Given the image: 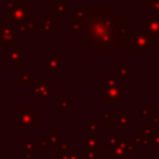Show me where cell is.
Listing matches in <instances>:
<instances>
[{
	"mask_svg": "<svg viewBox=\"0 0 159 159\" xmlns=\"http://www.w3.org/2000/svg\"><path fill=\"white\" fill-rule=\"evenodd\" d=\"M72 20L81 29L75 39L91 56H117L122 51L118 29L124 19L112 5H72Z\"/></svg>",
	"mask_w": 159,
	"mask_h": 159,
	"instance_id": "obj_1",
	"label": "cell"
},
{
	"mask_svg": "<svg viewBox=\"0 0 159 159\" xmlns=\"http://www.w3.org/2000/svg\"><path fill=\"white\" fill-rule=\"evenodd\" d=\"M117 72H107L101 80V99L106 102L108 107H117L120 101L124 99V86L119 83Z\"/></svg>",
	"mask_w": 159,
	"mask_h": 159,
	"instance_id": "obj_2",
	"label": "cell"
},
{
	"mask_svg": "<svg viewBox=\"0 0 159 159\" xmlns=\"http://www.w3.org/2000/svg\"><path fill=\"white\" fill-rule=\"evenodd\" d=\"M34 21V11L29 9L22 0H5V10H4V20L2 22L16 27V25L22 22H32Z\"/></svg>",
	"mask_w": 159,
	"mask_h": 159,
	"instance_id": "obj_3",
	"label": "cell"
},
{
	"mask_svg": "<svg viewBox=\"0 0 159 159\" xmlns=\"http://www.w3.org/2000/svg\"><path fill=\"white\" fill-rule=\"evenodd\" d=\"M127 45L135 56H145L147 52L153 48L152 39L147 36L139 26L134 27V31L129 32L127 37Z\"/></svg>",
	"mask_w": 159,
	"mask_h": 159,
	"instance_id": "obj_4",
	"label": "cell"
},
{
	"mask_svg": "<svg viewBox=\"0 0 159 159\" xmlns=\"http://www.w3.org/2000/svg\"><path fill=\"white\" fill-rule=\"evenodd\" d=\"M16 128L32 130L39 128V113L34 109L32 106L16 107Z\"/></svg>",
	"mask_w": 159,
	"mask_h": 159,
	"instance_id": "obj_5",
	"label": "cell"
},
{
	"mask_svg": "<svg viewBox=\"0 0 159 159\" xmlns=\"http://www.w3.org/2000/svg\"><path fill=\"white\" fill-rule=\"evenodd\" d=\"M139 27L143 30V32L153 39H159V16L157 15H149L143 21H140Z\"/></svg>",
	"mask_w": 159,
	"mask_h": 159,
	"instance_id": "obj_6",
	"label": "cell"
},
{
	"mask_svg": "<svg viewBox=\"0 0 159 159\" xmlns=\"http://www.w3.org/2000/svg\"><path fill=\"white\" fill-rule=\"evenodd\" d=\"M16 27L9 26L1 21L0 25V45H10V47H16Z\"/></svg>",
	"mask_w": 159,
	"mask_h": 159,
	"instance_id": "obj_7",
	"label": "cell"
},
{
	"mask_svg": "<svg viewBox=\"0 0 159 159\" xmlns=\"http://www.w3.org/2000/svg\"><path fill=\"white\" fill-rule=\"evenodd\" d=\"M43 72L50 73V72H56L61 73L62 72V57L61 55H45L43 56Z\"/></svg>",
	"mask_w": 159,
	"mask_h": 159,
	"instance_id": "obj_8",
	"label": "cell"
},
{
	"mask_svg": "<svg viewBox=\"0 0 159 159\" xmlns=\"http://www.w3.org/2000/svg\"><path fill=\"white\" fill-rule=\"evenodd\" d=\"M4 60L10 63L12 68H21L22 67V52L17 47H10L4 52Z\"/></svg>",
	"mask_w": 159,
	"mask_h": 159,
	"instance_id": "obj_9",
	"label": "cell"
},
{
	"mask_svg": "<svg viewBox=\"0 0 159 159\" xmlns=\"http://www.w3.org/2000/svg\"><path fill=\"white\" fill-rule=\"evenodd\" d=\"M56 15H46L40 21V34H55L56 32Z\"/></svg>",
	"mask_w": 159,
	"mask_h": 159,
	"instance_id": "obj_10",
	"label": "cell"
},
{
	"mask_svg": "<svg viewBox=\"0 0 159 159\" xmlns=\"http://www.w3.org/2000/svg\"><path fill=\"white\" fill-rule=\"evenodd\" d=\"M50 9L56 14V16H67L68 0H50Z\"/></svg>",
	"mask_w": 159,
	"mask_h": 159,
	"instance_id": "obj_11",
	"label": "cell"
},
{
	"mask_svg": "<svg viewBox=\"0 0 159 159\" xmlns=\"http://www.w3.org/2000/svg\"><path fill=\"white\" fill-rule=\"evenodd\" d=\"M133 123H135V118L130 117L128 112H118L116 117V124L118 129H128Z\"/></svg>",
	"mask_w": 159,
	"mask_h": 159,
	"instance_id": "obj_12",
	"label": "cell"
},
{
	"mask_svg": "<svg viewBox=\"0 0 159 159\" xmlns=\"http://www.w3.org/2000/svg\"><path fill=\"white\" fill-rule=\"evenodd\" d=\"M50 89H52L51 88V80L50 78H40L37 81V83H35L32 87V94L39 97L40 94H42Z\"/></svg>",
	"mask_w": 159,
	"mask_h": 159,
	"instance_id": "obj_13",
	"label": "cell"
},
{
	"mask_svg": "<svg viewBox=\"0 0 159 159\" xmlns=\"http://www.w3.org/2000/svg\"><path fill=\"white\" fill-rule=\"evenodd\" d=\"M72 147H73L72 140L63 142L61 145L56 147V159H63L66 155L71 154L72 153Z\"/></svg>",
	"mask_w": 159,
	"mask_h": 159,
	"instance_id": "obj_14",
	"label": "cell"
},
{
	"mask_svg": "<svg viewBox=\"0 0 159 159\" xmlns=\"http://www.w3.org/2000/svg\"><path fill=\"white\" fill-rule=\"evenodd\" d=\"M56 107H60V109L65 113H72L73 112V102L68 99V97L66 94H62L61 98L58 101H56L55 103Z\"/></svg>",
	"mask_w": 159,
	"mask_h": 159,
	"instance_id": "obj_15",
	"label": "cell"
},
{
	"mask_svg": "<svg viewBox=\"0 0 159 159\" xmlns=\"http://www.w3.org/2000/svg\"><path fill=\"white\" fill-rule=\"evenodd\" d=\"M17 84H34V72H16Z\"/></svg>",
	"mask_w": 159,
	"mask_h": 159,
	"instance_id": "obj_16",
	"label": "cell"
},
{
	"mask_svg": "<svg viewBox=\"0 0 159 159\" xmlns=\"http://www.w3.org/2000/svg\"><path fill=\"white\" fill-rule=\"evenodd\" d=\"M99 139H101V135L86 134L84 138H83V142H84V149H91V148L99 147Z\"/></svg>",
	"mask_w": 159,
	"mask_h": 159,
	"instance_id": "obj_17",
	"label": "cell"
},
{
	"mask_svg": "<svg viewBox=\"0 0 159 159\" xmlns=\"http://www.w3.org/2000/svg\"><path fill=\"white\" fill-rule=\"evenodd\" d=\"M140 4L148 11H152L153 15L159 16V0H140Z\"/></svg>",
	"mask_w": 159,
	"mask_h": 159,
	"instance_id": "obj_18",
	"label": "cell"
},
{
	"mask_svg": "<svg viewBox=\"0 0 159 159\" xmlns=\"http://www.w3.org/2000/svg\"><path fill=\"white\" fill-rule=\"evenodd\" d=\"M83 128L86 130H89V133L94 134V135H101V124L96 122V118H91L89 119V123H86L83 125Z\"/></svg>",
	"mask_w": 159,
	"mask_h": 159,
	"instance_id": "obj_19",
	"label": "cell"
},
{
	"mask_svg": "<svg viewBox=\"0 0 159 159\" xmlns=\"http://www.w3.org/2000/svg\"><path fill=\"white\" fill-rule=\"evenodd\" d=\"M80 29H81V25H80L78 21L70 20V21H67V24H66V31H67V34H70L73 39H75V36L78 34Z\"/></svg>",
	"mask_w": 159,
	"mask_h": 159,
	"instance_id": "obj_20",
	"label": "cell"
},
{
	"mask_svg": "<svg viewBox=\"0 0 159 159\" xmlns=\"http://www.w3.org/2000/svg\"><path fill=\"white\" fill-rule=\"evenodd\" d=\"M83 153H84V159H97L101 157V147L84 149Z\"/></svg>",
	"mask_w": 159,
	"mask_h": 159,
	"instance_id": "obj_21",
	"label": "cell"
},
{
	"mask_svg": "<svg viewBox=\"0 0 159 159\" xmlns=\"http://www.w3.org/2000/svg\"><path fill=\"white\" fill-rule=\"evenodd\" d=\"M50 145H55V147H58V145H61L62 144V142H61V138H60V135L57 134V132H56V129H51V132H50Z\"/></svg>",
	"mask_w": 159,
	"mask_h": 159,
	"instance_id": "obj_22",
	"label": "cell"
},
{
	"mask_svg": "<svg viewBox=\"0 0 159 159\" xmlns=\"http://www.w3.org/2000/svg\"><path fill=\"white\" fill-rule=\"evenodd\" d=\"M117 75L119 78H129L130 76V67L129 66H119L117 68Z\"/></svg>",
	"mask_w": 159,
	"mask_h": 159,
	"instance_id": "obj_23",
	"label": "cell"
},
{
	"mask_svg": "<svg viewBox=\"0 0 159 159\" xmlns=\"http://www.w3.org/2000/svg\"><path fill=\"white\" fill-rule=\"evenodd\" d=\"M35 152H36L35 143L31 142V140H24V153H25V154H30V155H32Z\"/></svg>",
	"mask_w": 159,
	"mask_h": 159,
	"instance_id": "obj_24",
	"label": "cell"
},
{
	"mask_svg": "<svg viewBox=\"0 0 159 159\" xmlns=\"http://www.w3.org/2000/svg\"><path fill=\"white\" fill-rule=\"evenodd\" d=\"M101 122L104 124H109V123H116V118L108 113V112H102L101 113Z\"/></svg>",
	"mask_w": 159,
	"mask_h": 159,
	"instance_id": "obj_25",
	"label": "cell"
},
{
	"mask_svg": "<svg viewBox=\"0 0 159 159\" xmlns=\"http://www.w3.org/2000/svg\"><path fill=\"white\" fill-rule=\"evenodd\" d=\"M140 129H142V134H144V135H147V137H149V138L152 137V134H153V132H154L152 124H147V123L140 124Z\"/></svg>",
	"mask_w": 159,
	"mask_h": 159,
	"instance_id": "obj_26",
	"label": "cell"
},
{
	"mask_svg": "<svg viewBox=\"0 0 159 159\" xmlns=\"http://www.w3.org/2000/svg\"><path fill=\"white\" fill-rule=\"evenodd\" d=\"M56 93H57V92H56L55 89H50V91H47V92L40 94V96H39V101H42V102H45V101H50L51 97L56 96Z\"/></svg>",
	"mask_w": 159,
	"mask_h": 159,
	"instance_id": "obj_27",
	"label": "cell"
},
{
	"mask_svg": "<svg viewBox=\"0 0 159 159\" xmlns=\"http://www.w3.org/2000/svg\"><path fill=\"white\" fill-rule=\"evenodd\" d=\"M150 143H152L154 147H157V149L159 150V129H155V130L153 132V134H152V137H150Z\"/></svg>",
	"mask_w": 159,
	"mask_h": 159,
	"instance_id": "obj_28",
	"label": "cell"
},
{
	"mask_svg": "<svg viewBox=\"0 0 159 159\" xmlns=\"http://www.w3.org/2000/svg\"><path fill=\"white\" fill-rule=\"evenodd\" d=\"M29 32L40 34V21H32L29 24Z\"/></svg>",
	"mask_w": 159,
	"mask_h": 159,
	"instance_id": "obj_29",
	"label": "cell"
},
{
	"mask_svg": "<svg viewBox=\"0 0 159 159\" xmlns=\"http://www.w3.org/2000/svg\"><path fill=\"white\" fill-rule=\"evenodd\" d=\"M137 144H140V145H149V144H152L150 143V138L149 137H147V135H144V134H142V135H139V137H137Z\"/></svg>",
	"mask_w": 159,
	"mask_h": 159,
	"instance_id": "obj_30",
	"label": "cell"
},
{
	"mask_svg": "<svg viewBox=\"0 0 159 159\" xmlns=\"http://www.w3.org/2000/svg\"><path fill=\"white\" fill-rule=\"evenodd\" d=\"M63 159H84V153L83 152H72L71 154L66 155Z\"/></svg>",
	"mask_w": 159,
	"mask_h": 159,
	"instance_id": "obj_31",
	"label": "cell"
},
{
	"mask_svg": "<svg viewBox=\"0 0 159 159\" xmlns=\"http://www.w3.org/2000/svg\"><path fill=\"white\" fill-rule=\"evenodd\" d=\"M153 113H154V112H153L149 107H147V106H144V107L140 108V116H142L143 118H149V117L153 116Z\"/></svg>",
	"mask_w": 159,
	"mask_h": 159,
	"instance_id": "obj_32",
	"label": "cell"
},
{
	"mask_svg": "<svg viewBox=\"0 0 159 159\" xmlns=\"http://www.w3.org/2000/svg\"><path fill=\"white\" fill-rule=\"evenodd\" d=\"M39 142L43 148H46L47 145H50V135H40Z\"/></svg>",
	"mask_w": 159,
	"mask_h": 159,
	"instance_id": "obj_33",
	"label": "cell"
},
{
	"mask_svg": "<svg viewBox=\"0 0 159 159\" xmlns=\"http://www.w3.org/2000/svg\"><path fill=\"white\" fill-rule=\"evenodd\" d=\"M16 30H17V32H22V34L29 32V24L27 22L19 24V25H16Z\"/></svg>",
	"mask_w": 159,
	"mask_h": 159,
	"instance_id": "obj_34",
	"label": "cell"
},
{
	"mask_svg": "<svg viewBox=\"0 0 159 159\" xmlns=\"http://www.w3.org/2000/svg\"><path fill=\"white\" fill-rule=\"evenodd\" d=\"M152 122H153V123H158V124H159V117H158V113H157V112H154V113H153V116H152Z\"/></svg>",
	"mask_w": 159,
	"mask_h": 159,
	"instance_id": "obj_35",
	"label": "cell"
},
{
	"mask_svg": "<svg viewBox=\"0 0 159 159\" xmlns=\"http://www.w3.org/2000/svg\"><path fill=\"white\" fill-rule=\"evenodd\" d=\"M22 159H32V155H30V154H24Z\"/></svg>",
	"mask_w": 159,
	"mask_h": 159,
	"instance_id": "obj_36",
	"label": "cell"
},
{
	"mask_svg": "<svg viewBox=\"0 0 159 159\" xmlns=\"http://www.w3.org/2000/svg\"><path fill=\"white\" fill-rule=\"evenodd\" d=\"M102 159H122V158H118V157H104Z\"/></svg>",
	"mask_w": 159,
	"mask_h": 159,
	"instance_id": "obj_37",
	"label": "cell"
},
{
	"mask_svg": "<svg viewBox=\"0 0 159 159\" xmlns=\"http://www.w3.org/2000/svg\"><path fill=\"white\" fill-rule=\"evenodd\" d=\"M0 25H1V21H0Z\"/></svg>",
	"mask_w": 159,
	"mask_h": 159,
	"instance_id": "obj_38",
	"label": "cell"
}]
</instances>
